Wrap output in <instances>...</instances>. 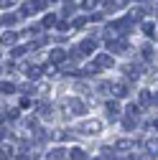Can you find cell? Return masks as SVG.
<instances>
[{
    "label": "cell",
    "instance_id": "8992f818",
    "mask_svg": "<svg viewBox=\"0 0 158 160\" xmlns=\"http://www.w3.org/2000/svg\"><path fill=\"white\" fill-rule=\"evenodd\" d=\"M79 132L82 135H100L102 132V122L100 119H87V122L79 125Z\"/></svg>",
    "mask_w": 158,
    "mask_h": 160
},
{
    "label": "cell",
    "instance_id": "484cf974",
    "mask_svg": "<svg viewBox=\"0 0 158 160\" xmlns=\"http://www.w3.org/2000/svg\"><path fill=\"white\" fill-rule=\"evenodd\" d=\"M97 5H100V0H84V3H82L84 10H92V8H97Z\"/></svg>",
    "mask_w": 158,
    "mask_h": 160
},
{
    "label": "cell",
    "instance_id": "5b68a950",
    "mask_svg": "<svg viewBox=\"0 0 158 160\" xmlns=\"http://www.w3.org/2000/svg\"><path fill=\"white\" fill-rule=\"evenodd\" d=\"M107 51L110 53H125L128 51V41L125 38H117V36H110L107 38Z\"/></svg>",
    "mask_w": 158,
    "mask_h": 160
},
{
    "label": "cell",
    "instance_id": "30bf717a",
    "mask_svg": "<svg viewBox=\"0 0 158 160\" xmlns=\"http://www.w3.org/2000/svg\"><path fill=\"white\" fill-rule=\"evenodd\" d=\"M49 58H51V64L56 66V64H61L64 58H66V51H64V48H54V51L49 53Z\"/></svg>",
    "mask_w": 158,
    "mask_h": 160
},
{
    "label": "cell",
    "instance_id": "ba28073f",
    "mask_svg": "<svg viewBox=\"0 0 158 160\" xmlns=\"http://www.w3.org/2000/svg\"><path fill=\"white\" fill-rule=\"evenodd\" d=\"M138 99H140V107H153V104H155V97H153L148 89H143L140 94H138Z\"/></svg>",
    "mask_w": 158,
    "mask_h": 160
},
{
    "label": "cell",
    "instance_id": "7c38bea8",
    "mask_svg": "<svg viewBox=\"0 0 158 160\" xmlns=\"http://www.w3.org/2000/svg\"><path fill=\"white\" fill-rule=\"evenodd\" d=\"M125 76H128V79H133V82H135V79H140V66L128 64V66H125Z\"/></svg>",
    "mask_w": 158,
    "mask_h": 160
},
{
    "label": "cell",
    "instance_id": "e0dca14e",
    "mask_svg": "<svg viewBox=\"0 0 158 160\" xmlns=\"http://www.w3.org/2000/svg\"><path fill=\"white\" fill-rule=\"evenodd\" d=\"M66 158H74V160H84V158H87V152H84L82 148H71V150L66 152Z\"/></svg>",
    "mask_w": 158,
    "mask_h": 160
},
{
    "label": "cell",
    "instance_id": "4dcf8cb0",
    "mask_svg": "<svg viewBox=\"0 0 158 160\" xmlns=\"http://www.w3.org/2000/svg\"><path fill=\"white\" fill-rule=\"evenodd\" d=\"M87 23V18H76V21H74V28H82Z\"/></svg>",
    "mask_w": 158,
    "mask_h": 160
},
{
    "label": "cell",
    "instance_id": "ffe728a7",
    "mask_svg": "<svg viewBox=\"0 0 158 160\" xmlns=\"http://www.w3.org/2000/svg\"><path fill=\"white\" fill-rule=\"evenodd\" d=\"M0 92H3V94H13L15 92V84L13 82H0Z\"/></svg>",
    "mask_w": 158,
    "mask_h": 160
},
{
    "label": "cell",
    "instance_id": "9a60e30c",
    "mask_svg": "<svg viewBox=\"0 0 158 160\" xmlns=\"http://www.w3.org/2000/svg\"><path fill=\"white\" fill-rule=\"evenodd\" d=\"M143 33H145L148 38H153V41H155V23H150V21H143Z\"/></svg>",
    "mask_w": 158,
    "mask_h": 160
},
{
    "label": "cell",
    "instance_id": "9c48e42d",
    "mask_svg": "<svg viewBox=\"0 0 158 160\" xmlns=\"http://www.w3.org/2000/svg\"><path fill=\"white\" fill-rule=\"evenodd\" d=\"M97 66H100V69H110L112 64H115V58L110 56V53H100V56H97V61H94Z\"/></svg>",
    "mask_w": 158,
    "mask_h": 160
},
{
    "label": "cell",
    "instance_id": "8fae6325",
    "mask_svg": "<svg viewBox=\"0 0 158 160\" xmlns=\"http://www.w3.org/2000/svg\"><path fill=\"white\" fill-rule=\"evenodd\" d=\"M107 112H110V119H117L120 117V104H117L115 99H110L107 102Z\"/></svg>",
    "mask_w": 158,
    "mask_h": 160
},
{
    "label": "cell",
    "instance_id": "d6a6232c",
    "mask_svg": "<svg viewBox=\"0 0 158 160\" xmlns=\"http://www.w3.org/2000/svg\"><path fill=\"white\" fill-rule=\"evenodd\" d=\"M102 158H112V150L110 148H102Z\"/></svg>",
    "mask_w": 158,
    "mask_h": 160
},
{
    "label": "cell",
    "instance_id": "3957f363",
    "mask_svg": "<svg viewBox=\"0 0 158 160\" xmlns=\"http://www.w3.org/2000/svg\"><path fill=\"white\" fill-rule=\"evenodd\" d=\"M130 18H123V21H112L110 26H107V38L110 36H125L128 31H130Z\"/></svg>",
    "mask_w": 158,
    "mask_h": 160
},
{
    "label": "cell",
    "instance_id": "6da1fadb",
    "mask_svg": "<svg viewBox=\"0 0 158 160\" xmlns=\"http://www.w3.org/2000/svg\"><path fill=\"white\" fill-rule=\"evenodd\" d=\"M61 109L66 117H79V114H87V104L82 102V99H76V97H69L61 102Z\"/></svg>",
    "mask_w": 158,
    "mask_h": 160
},
{
    "label": "cell",
    "instance_id": "5bb4252c",
    "mask_svg": "<svg viewBox=\"0 0 158 160\" xmlns=\"http://www.w3.org/2000/svg\"><path fill=\"white\" fill-rule=\"evenodd\" d=\"M0 158H15V148L8 145V142H3V145H0Z\"/></svg>",
    "mask_w": 158,
    "mask_h": 160
},
{
    "label": "cell",
    "instance_id": "4fadbf2b",
    "mask_svg": "<svg viewBox=\"0 0 158 160\" xmlns=\"http://www.w3.org/2000/svg\"><path fill=\"white\" fill-rule=\"evenodd\" d=\"M15 38H18V33L8 31V33H3V36H0V43H3V46H13V43H15Z\"/></svg>",
    "mask_w": 158,
    "mask_h": 160
},
{
    "label": "cell",
    "instance_id": "1f68e13d",
    "mask_svg": "<svg viewBox=\"0 0 158 160\" xmlns=\"http://www.w3.org/2000/svg\"><path fill=\"white\" fill-rule=\"evenodd\" d=\"M0 5H3V8H13L15 0H0Z\"/></svg>",
    "mask_w": 158,
    "mask_h": 160
},
{
    "label": "cell",
    "instance_id": "2e32d148",
    "mask_svg": "<svg viewBox=\"0 0 158 160\" xmlns=\"http://www.w3.org/2000/svg\"><path fill=\"white\" fill-rule=\"evenodd\" d=\"M41 74H44V69H41V66H28V71H26V76L31 79V82H36V79L41 76Z\"/></svg>",
    "mask_w": 158,
    "mask_h": 160
},
{
    "label": "cell",
    "instance_id": "e575fe53",
    "mask_svg": "<svg viewBox=\"0 0 158 160\" xmlns=\"http://www.w3.org/2000/svg\"><path fill=\"white\" fill-rule=\"evenodd\" d=\"M46 3H56V0H46Z\"/></svg>",
    "mask_w": 158,
    "mask_h": 160
},
{
    "label": "cell",
    "instance_id": "7402d4cb",
    "mask_svg": "<svg viewBox=\"0 0 158 160\" xmlns=\"http://www.w3.org/2000/svg\"><path fill=\"white\" fill-rule=\"evenodd\" d=\"M38 114H41L44 119H51V114H54V112H51V107H49V104H41V107H38Z\"/></svg>",
    "mask_w": 158,
    "mask_h": 160
},
{
    "label": "cell",
    "instance_id": "603a6c76",
    "mask_svg": "<svg viewBox=\"0 0 158 160\" xmlns=\"http://www.w3.org/2000/svg\"><path fill=\"white\" fill-rule=\"evenodd\" d=\"M143 13H145V10H140V8H135V10H133V13L128 15V18H130V23H135V21H143Z\"/></svg>",
    "mask_w": 158,
    "mask_h": 160
},
{
    "label": "cell",
    "instance_id": "f1b7e54d",
    "mask_svg": "<svg viewBox=\"0 0 158 160\" xmlns=\"http://www.w3.org/2000/svg\"><path fill=\"white\" fill-rule=\"evenodd\" d=\"M69 137H71L69 130H59V132H56V140H69Z\"/></svg>",
    "mask_w": 158,
    "mask_h": 160
},
{
    "label": "cell",
    "instance_id": "d4e9b609",
    "mask_svg": "<svg viewBox=\"0 0 158 160\" xmlns=\"http://www.w3.org/2000/svg\"><path fill=\"white\" fill-rule=\"evenodd\" d=\"M44 26H46V28H51V26H56V15H54V13H49V15L44 18Z\"/></svg>",
    "mask_w": 158,
    "mask_h": 160
},
{
    "label": "cell",
    "instance_id": "f546056e",
    "mask_svg": "<svg viewBox=\"0 0 158 160\" xmlns=\"http://www.w3.org/2000/svg\"><path fill=\"white\" fill-rule=\"evenodd\" d=\"M145 148H148V152H150V155H155V137H153V140H148Z\"/></svg>",
    "mask_w": 158,
    "mask_h": 160
},
{
    "label": "cell",
    "instance_id": "7a4b0ae2",
    "mask_svg": "<svg viewBox=\"0 0 158 160\" xmlns=\"http://www.w3.org/2000/svg\"><path fill=\"white\" fill-rule=\"evenodd\" d=\"M97 46H100V41H97V38H84V41L71 51V56H74V58H79V56H84V53H94V51H97Z\"/></svg>",
    "mask_w": 158,
    "mask_h": 160
},
{
    "label": "cell",
    "instance_id": "52a82bcc",
    "mask_svg": "<svg viewBox=\"0 0 158 160\" xmlns=\"http://www.w3.org/2000/svg\"><path fill=\"white\" fill-rule=\"evenodd\" d=\"M110 92L117 97V99H125L130 92H128V84H123V82H115V84H110Z\"/></svg>",
    "mask_w": 158,
    "mask_h": 160
},
{
    "label": "cell",
    "instance_id": "d590c367",
    "mask_svg": "<svg viewBox=\"0 0 158 160\" xmlns=\"http://www.w3.org/2000/svg\"><path fill=\"white\" fill-rule=\"evenodd\" d=\"M140 3H143V0H140Z\"/></svg>",
    "mask_w": 158,
    "mask_h": 160
},
{
    "label": "cell",
    "instance_id": "44dd1931",
    "mask_svg": "<svg viewBox=\"0 0 158 160\" xmlns=\"http://www.w3.org/2000/svg\"><path fill=\"white\" fill-rule=\"evenodd\" d=\"M125 5H128V0H110V3H107L110 10H120V8H125Z\"/></svg>",
    "mask_w": 158,
    "mask_h": 160
},
{
    "label": "cell",
    "instance_id": "d6986e66",
    "mask_svg": "<svg viewBox=\"0 0 158 160\" xmlns=\"http://www.w3.org/2000/svg\"><path fill=\"white\" fill-rule=\"evenodd\" d=\"M46 158H51V160H61V158H66V150H61V148H54Z\"/></svg>",
    "mask_w": 158,
    "mask_h": 160
},
{
    "label": "cell",
    "instance_id": "277c9868",
    "mask_svg": "<svg viewBox=\"0 0 158 160\" xmlns=\"http://www.w3.org/2000/svg\"><path fill=\"white\" fill-rule=\"evenodd\" d=\"M138 119H140V107L130 104V107L125 109V119H123V127H125V130H133V127H138Z\"/></svg>",
    "mask_w": 158,
    "mask_h": 160
},
{
    "label": "cell",
    "instance_id": "4316f807",
    "mask_svg": "<svg viewBox=\"0 0 158 160\" xmlns=\"http://www.w3.org/2000/svg\"><path fill=\"white\" fill-rule=\"evenodd\" d=\"M23 53H26V46H15V48L10 51V56H15V58H21Z\"/></svg>",
    "mask_w": 158,
    "mask_h": 160
},
{
    "label": "cell",
    "instance_id": "836d02e7",
    "mask_svg": "<svg viewBox=\"0 0 158 160\" xmlns=\"http://www.w3.org/2000/svg\"><path fill=\"white\" fill-rule=\"evenodd\" d=\"M3 135H5V130H3V127H0V140H3Z\"/></svg>",
    "mask_w": 158,
    "mask_h": 160
},
{
    "label": "cell",
    "instance_id": "cb8c5ba5",
    "mask_svg": "<svg viewBox=\"0 0 158 160\" xmlns=\"http://www.w3.org/2000/svg\"><path fill=\"white\" fill-rule=\"evenodd\" d=\"M15 21H18V15H13V13H5V15H3V23H5V26H13Z\"/></svg>",
    "mask_w": 158,
    "mask_h": 160
},
{
    "label": "cell",
    "instance_id": "83f0119b",
    "mask_svg": "<svg viewBox=\"0 0 158 160\" xmlns=\"http://www.w3.org/2000/svg\"><path fill=\"white\" fill-rule=\"evenodd\" d=\"M153 56H155V51H153L150 46H145V48H143V58H145V61H150Z\"/></svg>",
    "mask_w": 158,
    "mask_h": 160
},
{
    "label": "cell",
    "instance_id": "ac0fdd59",
    "mask_svg": "<svg viewBox=\"0 0 158 160\" xmlns=\"http://www.w3.org/2000/svg\"><path fill=\"white\" fill-rule=\"evenodd\" d=\"M133 145H135L133 140H128V137H125V140H117V145H115V150H123V152H125V150H133Z\"/></svg>",
    "mask_w": 158,
    "mask_h": 160
}]
</instances>
